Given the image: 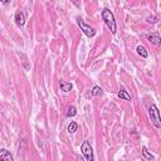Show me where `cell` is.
<instances>
[{
  "label": "cell",
  "instance_id": "6da1fadb",
  "mask_svg": "<svg viewBox=\"0 0 161 161\" xmlns=\"http://www.w3.org/2000/svg\"><path fill=\"white\" fill-rule=\"evenodd\" d=\"M101 15H102V19H103V22L106 23V25L108 27V29L111 30V33H112V34H116L117 25H116V19H115L113 13L109 9H107V8H105V9H102Z\"/></svg>",
  "mask_w": 161,
  "mask_h": 161
},
{
  "label": "cell",
  "instance_id": "7a4b0ae2",
  "mask_svg": "<svg viewBox=\"0 0 161 161\" xmlns=\"http://www.w3.org/2000/svg\"><path fill=\"white\" fill-rule=\"evenodd\" d=\"M149 116H150L151 122L154 123L156 129H161V115L156 105H151L149 107Z\"/></svg>",
  "mask_w": 161,
  "mask_h": 161
},
{
  "label": "cell",
  "instance_id": "3957f363",
  "mask_svg": "<svg viewBox=\"0 0 161 161\" xmlns=\"http://www.w3.org/2000/svg\"><path fill=\"white\" fill-rule=\"evenodd\" d=\"M81 152H82V155L86 157L87 161H95V155H93V149L91 146V143L88 140H86L83 143H82V146H81Z\"/></svg>",
  "mask_w": 161,
  "mask_h": 161
},
{
  "label": "cell",
  "instance_id": "277c9868",
  "mask_svg": "<svg viewBox=\"0 0 161 161\" xmlns=\"http://www.w3.org/2000/svg\"><path fill=\"white\" fill-rule=\"evenodd\" d=\"M77 24H78V27L81 28V30H82L88 38H92V37H95V35H96V29H95V28H92L91 25L86 24V23L83 22V19L77 18Z\"/></svg>",
  "mask_w": 161,
  "mask_h": 161
},
{
  "label": "cell",
  "instance_id": "5b68a950",
  "mask_svg": "<svg viewBox=\"0 0 161 161\" xmlns=\"http://www.w3.org/2000/svg\"><path fill=\"white\" fill-rule=\"evenodd\" d=\"M14 20H15V24L18 25L19 28L24 27V24H25V14L23 12H16L15 13V16H14Z\"/></svg>",
  "mask_w": 161,
  "mask_h": 161
},
{
  "label": "cell",
  "instance_id": "8992f818",
  "mask_svg": "<svg viewBox=\"0 0 161 161\" xmlns=\"http://www.w3.org/2000/svg\"><path fill=\"white\" fill-rule=\"evenodd\" d=\"M0 161H14V159L9 151L5 149H2L0 150Z\"/></svg>",
  "mask_w": 161,
  "mask_h": 161
},
{
  "label": "cell",
  "instance_id": "52a82bcc",
  "mask_svg": "<svg viewBox=\"0 0 161 161\" xmlns=\"http://www.w3.org/2000/svg\"><path fill=\"white\" fill-rule=\"evenodd\" d=\"M147 40L150 42L151 44H154V45H161V37L157 34V33L150 34V35L147 37Z\"/></svg>",
  "mask_w": 161,
  "mask_h": 161
},
{
  "label": "cell",
  "instance_id": "ba28073f",
  "mask_svg": "<svg viewBox=\"0 0 161 161\" xmlns=\"http://www.w3.org/2000/svg\"><path fill=\"white\" fill-rule=\"evenodd\" d=\"M59 88L63 92H69L72 89V83L69 82H65V81H61L59 82Z\"/></svg>",
  "mask_w": 161,
  "mask_h": 161
},
{
  "label": "cell",
  "instance_id": "9c48e42d",
  "mask_svg": "<svg viewBox=\"0 0 161 161\" xmlns=\"http://www.w3.org/2000/svg\"><path fill=\"white\" fill-rule=\"evenodd\" d=\"M117 96H118V98H121V99L131 101V96L127 93V91L125 88H120V91H118V93H117Z\"/></svg>",
  "mask_w": 161,
  "mask_h": 161
},
{
  "label": "cell",
  "instance_id": "30bf717a",
  "mask_svg": "<svg viewBox=\"0 0 161 161\" xmlns=\"http://www.w3.org/2000/svg\"><path fill=\"white\" fill-rule=\"evenodd\" d=\"M136 52H137V54H139L140 57H142V58H147V57H149V52H147L146 48L143 47V45H137Z\"/></svg>",
  "mask_w": 161,
  "mask_h": 161
},
{
  "label": "cell",
  "instance_id": "8fae6325",
  "mask_svg": "<svg viewBox=\"0 0 161 161\" xmlns=\"http://www.w3.org/2000/svg\"><path fill=\"white\" fill-rule=\"evenodd\" d=\"M18 55L22 58V65L28 71V69L30 68V65H29V63H28V58H27V55L23 54V53H18Z\"/></svg>",
  "mask_w": 161,
  "mask_h": 161
},
{
  "label": "cell",
  "instance_id": "7c38bea8",
  "mask_svg": "<svg viewBox=\"0 0 161 161\" xmlns=\"http://www.w3.org/2000/svg\"><path fill=\"white\" fill-rule=\"evenodd\" d=\"M75 115H77V109H75L74 106H69L68 109H67V112H65V116L67 117H74Z\"/></svg>",
  "mask_w": 161,
  "mask_h": 161
},
{
  "label": "cell",
  "instance_id": "4fadbf2b",
  "mask_svg": "<svg viewBox=\"0 0 161 161\" xmlns=\"http://www.w3.org/2000/svg\"><path fill=\"white\" fill-rule=\"evenodd\" d=\"M142 155H143V157H145L146 160H154V155L150 154L147 147H145V146L142 147Z\"/></svg>",
  "mask_w": 161,
  "mask_h": 161
},
{
  "label": "cell",
  "instance_id": "5bb4252c",
  "mask_svg": "<svg viewBox=\"0 0 161 161\" xmlns=\"http://www.w3.org/2000/svg\"><path fill=\"white\" fill-rule=\"evenodd\" d=\"M77 130H78V123L74 122V121H72V122L68 125V132H69V133H74Z\"/></svg>",
  "mask_w": 161,
  "mask_h": 161
},
{
  "label": "cell",
  "instance_id": "9a60e30c",
  "mask_svg": "<svg viewBox=\"0 0 161 161\" xmlns=\"http://www.w3.org/2000/svg\"><path fill=\"white\" fill-rule=\"evenodd\" d=\"M102 93H103L102 88L98 87V86H95V87H93V89H92V92H91V96H101Z\"/></svg>",
  "mask_w": 161,
  "mask_h": 161
},
{
  "label": "cell",
  "instance_id": "2e32d148",
  "mask_svg": "<svg viewBox=\"0 0 161 161\" xmlns=\"http://www.w3.org/2000/svg\"><path fill=\"white\" fill-rule=\"evenodd\" d=\"M77 161H84V160H83V157H81V156H78V157H77Z\"/></svg>",
  "mask_w": 161,
  "mask_h": 161
}]
</instances>
